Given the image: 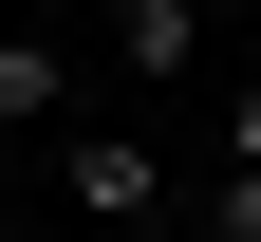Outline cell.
<instances>
[{"instance_id":"4","label":"cell","mask_w":261,"mask_h":242,"mask_svg":"<svg viewBox=\"0 0 261 242\" xmlns=\"http://www.w3.org/2000/svg\"><path fill=\"white\" fill-rule=\"evenodd\" d=\"M224 168L261 186V75H224Z\"/></svg>"},{"instance_id":"2","label":"cell","mask_w":261,"mask_h":242,"mask_svg":"<svg viewBox=\"0 0 261 242\" xmlns=\"http://www.w3.org/2000/svg\"><path fill=\"white\" fill-rule=\"evenodd\" d=\"M112 75H224L187 0H112Z\"/></svg>"},{"instance_id":"1","label":"cell","mask_w":261,"mask_h":242,"mask_svg":"<svg viewBox=\"0 0 261 242\" xmlns=\"http://www.w3.org/2000/svg\"><path fill=\"white\" fill-rule=\"evenodd\" d=\"M75 224H168V149L149 130H75Z\"/></svg>"},{"instance_id":"6","label":"cell","mask_w":261,"mask_h":242,"mask_svg":"<svg viewBox=\"0 0 261 242\" xmlns=\"http://www.w3.org/2000/svg\"><path fill=\"white\" fill-rule=\"evenodd\" d=\"M0 242H75V224H0Z\"/></svg>"},{"instance_id":"5","label":"cell","mask_w":261,"mask_h":242,"mask_svg":"<svg viewBox=\"0 0 261 242\" xmlns=\"http://www.w3.org/2000/svg\"><path fill=\"white\" fill-rule=\"evenodd\" d=\"M205 224H224V242H261V186H243V168H224V186H205Z\"/></svg>"},{"instance_id":"3","label":"cell","mask_w":261,"mask_h":242,"mask_svg":"<svg viewBox=\"0 0 261 242\" xmlns=\"http://www.w3.org/2000/svg\"><path fill=\"white\" fill-rule=\"evenodd\" d=\"M75 112V38H0V130H56Z\"/></svg>"}]
</instances>
